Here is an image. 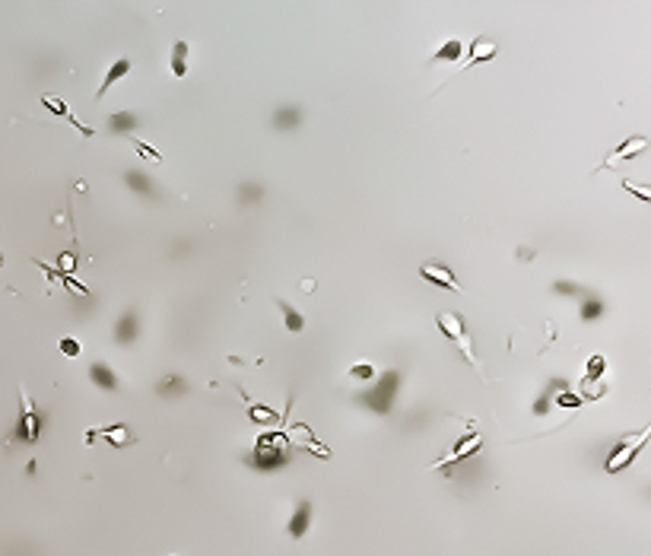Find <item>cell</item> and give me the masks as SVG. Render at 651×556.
Segmentation results:
<instances>
[{
	"label": "cell",
	"mask_w": 651,
	"mask_h": 556,
	"mask_svg": "<svg viewBox=\"0 0 651 556\" xmlns=\"http://www.w3.org/2000/svg\"><path fill=\"white\" fill-rule=\"evenodd\" d=\"M648 439H651V423L645 429H639V432H629V436H623V439H616V445H614V451H610V458H607V473H620V471H626L632 461L639 458V451L648 445Z\"/></svg>",
	"instance_id": "6da1fadb"
},
{
	"label": "cell",
	"mask_w": 651,
	"mask_h": 556,
	"mask_svg": "<svg viewBox=\"0 0 651 556\" xmlns=\"http://www.w3.org/2000/svg\"><path fill=\"white\" fill-rule=\"evenodd\" d=\"M435 324H439V331H442L445 337L455 340L457 350H461V356H464V360L480 372V378H483V369H480L477 356H473V340H471V334H467L464 318L455 315V312H439V315H435Z\"/></svg>",
	"instance_id": "7a4b0ae2"
},
{
	"label": "cell",
	"mask_w": 651,
	"mask_h": 556,
	"mask_svg": "<svg viewBox=\"0 0 651 556\" xmlns=\"http://www.w3.org/2000/svg\"><path fill=\"white\" fill-rule=\"evenodd\" d=\"M648 150V137H642V134H636V137H626V140L616 146L610 156L600 162L598 169H594V175L598 172H604V169H616V166H623V162H629V159H636V156H642V153Z\"/></svg>",
	"instance_id": "3957f363"
},
{
	"label": "cell",
	"mask_w": 651,
	"mask_h": 556,
	"mask_svg": "<svg viewBox=\"0 0 651 556\" xmlns=\"http://www.w3.org/2000/svg\"><path fill=\"white\" fill-rule=\"evenodd\" d=\"M419 280H426L429 286H442V289H448V293H464V286L457 283L455 271L445 267V264H435V261L423 264V267H419Z\"/></svg>",
	"instance_id": "277c9868"
},
{
	"label": "cell",
	"mask_w": 651,
	"mask_h": 556,
	"mask_svg": "<svg viewBox=\"0 0 651 556\" xmlns=\"http://www.w3.org/2000/svg\"><path fill=\"white\" fill-rule=\"evenodd\" d=\"M19 401H23V416H19V439L26 442H38V432H42V423H38L35 404L29 401L26 388H19Z\"/></svg>",
	"instance_id": "5b68a950"
},
{
	"label": "cell",
	"mask_w": 651,
	"mask_h": 556,
	"mask_svg": "<svg viewBox=\"0 0 651 556\" xmlns=\"http://www.w3.org/2000/svg\"><path fill=\"white\" fill-rule=\"evenodd\" d=\"M397 388V372H388L384 378H378V385H375V394H366V401L372 404V410H378V414H384L391 404V394H394Z\"/></svg>",
	"instance_id": "8992f818"
},
{
	"label": "cell",
	"mask_w": 651,
	"mask_h": 556,
	"mask_svg": "<svg viewBox=\"0 0 651 556\" xmlns=\"http://www.w3.org/2000/svg\"><path fill=\"white\" fill-rule=\"evenodd\" d=\"M480 445H483V436H480V432H467V439H461V442H457L455 448H451V455H448V458L435 461L432 467H445V464H455V461H464V458H471V455L480 448Z\"/></svg>",
	"instance_id": "52a82bcc"
},
{
	"label": "cell",
	"mask_w": 651,
	"mask_h": 556,
	"mask_svg": "<svg viewBox=\"0 0 651 556\" xmlns=\"http://www.w3.org/2000/svg\"><path fill=\"white\" fill-rule=\"evenodd\" d=\"M137 334H140V315H137L134 308H128V312L121 315V321L115 324V340H118L121 346H128L137 340Z\"/></svg>",
	"instance_id": "ba28073f"
},
{
	"label": "cell",
	"mask_w": 651,
	"mask_h": 556,
	"mask_svg": "<svg viewBox=\"0 0 651 556\" xmlns=\"http://www.w3.org/2000/svg\"><path fill=\"white\" fill-rule=\"evenodd\" d=\"M496 42H489L487 35H480L471 42V48H467V58L461 60V67H473V64H480V60H493L496 58Z\"/></svg>",
	"instance_id": "9c48e42d"
},
{
	"label": "cell",
	"mask_w": 651,
	"mask_h": 556,
	"mask_svg": "<svg viewBox=\"0 0 651 556\" xmlns=\"http://www.w3.org/2000/svg\"><path fill=\"white\" fill-rule=\"evenodd\" d=\"M308 525H312V503H308V499H302V503L296 505V512H292V519L286 521V531H289V537H296V541H299L302 534L308 531Z\"/></svg>",
	"instance_id": "30bf717a"
},
{
	"label": "cell",
	"mask_w": 651,
	"mask_h": 556,
	"mask_svg": "<svg viewBox=\"0 0 651 556\" xmlns=\"http://www.w3.org/2000/svg\"><path fill=\"white\" fill-rule=\"evenodd\" d=\"M130 67H134V64H130V58H118V60H115L112 70H108V74L102 76V86L96 90V99H105V96H108V90H112V86L118 83L121 76H128V74H130Z\"/></svg>",
	"instance_id": "8fae6325"
},
{
	"label": "cell",
	"mask_w": 651,
	"mask_h": 556,
	"mask_svg": "<svg viewBox=\"0 0 651 556\" xmlns=\"http://www.w3.org/2000/svg\"><path fill=\"white\" fill-rule=\"evenodd\" d=\"M99 432H102L115 448H124V445L134 442V432H130L128 423H115V426H105V429H90V436H99Z\"/></svg>",
	"instance_id": "7c38bea8"
},
{
	"label": "cell",
	"mask_w": 651,
	"mask_h": 556,
	"mask_svg": "<svg viewBox=\"0 0 651 556\" xmlns=\"http://www.w3.org/2000/svg\"><path fill=\"white\" fill-rule=\"evenodd\" d=\"M42 106H45L48 112H54V115H58V118H67L70 124H74V128L80 130L83 137H92V128H86V124H80V121H76L74 115H70V108L64 106V99H58V96H42Z\"/></svg>",
	"instance_id": "4fadbf2b"
},
{
	"label": "cell",
	"mask_w": 651,
	"mask_h": 556,
	"mask_svg": "<svg viewBox=\"0 0 651 556\" xmlns=\"http://www.w3.org/2000/svg\"><path fill=\"white\" fill-rule=\"evenodd\" d=\"M277 308H280V318H283L286 331H289V334H302V331H305V315H302V312H296V308H292L286 299H277Z\"/></svg>",
	"instance_id": "5bb4252c"
},
{
	"label": "cell",
	"mask_w": 651,
	"mask_h": 556,
	"mask_svg": "<svg viewBox=\"0 0 651 556\" xmlns=\"http://www.w3.org/2000/svg\"><path fill=\"white\" fill-rule=\"evenodd\" d=\"M90 378L96 382V388H102V391H118V376H115L105 362H92V366H90Z\"/></svg>",
	"instance_id": "9a60e30c"
},
{
	"label": "cell",
	"mask_w": 651,
	"mask_h": 556,
	"mask_svg": "<svg viewBox=\"0 0 651 556\" xmlns=\"http://www.w3.org/2000/svg\"><path fill=\"white\" fill-rule=\"evenodd\" d=\"M137 124H140V118H137L134 112H118V115H112L108 118V128L115 130V134H134L137 130Z\"/></svg>",
	"instance_id": "2e32d148"
},
{
	"label": "cell",
	"mask_w": 651,
	"mask_h": 556,
	"mask_svg": "<svg viewBox=\"0 0 651 556\" xmlns=\"http://www.w3.org/2000/svg\"><path fill=\"white\" fill-rule=\"evenodd\" d=\"M187 51H191V48H187L185 38H178L172 45V74L175 76H187Z\"/></svg>",
	"instance_id": "e0dca14e"
},
{
	"label": "cell",
	"mask_w": 651,
	"mask_h": 556,
	"mask_svg": "<svg viewBox=\"0 0 651 556\" xmlns=\"http://www.w3.org/2000/svg\"><path fill=\"white\" fill-rule=\"evenodd\" d=\"M432 60H455V64H461V60H464V42H457V38L445 42V45L435 51Z\"/></svg>",
	"instance_id": "ac0fdd59"
},
{
	"label": "cell",
	"mask_w": 651,
	"mask_h": 556,
	"mask_svg": "<svg viewBox=\"0 0 651 556\" xmlns=\"http://www.w3.org/2000/svg\"><path fill=\"white\" fill-rule=\"evenodd\" d=\"M296 124H299V112H296V108H280L277 112V128L280 130H292Z\"/></svg>",
	"instance_id": "d6986e66"
},
{
	"label": "cell",
	"mask_w": 651,
	"mask_h": 556,
	"mask_svg": "<svg viewBox=\"0 0 651 556\" xmlns=\"http://www.w3.org/2000/svg\"><path fill=\"white\" fill-rule=\"evenodd\" d=\"M623 188H626L629 194H636L639 201L651 203V185H639V181H632V178H623Z\"/></svg>",
	"instance_id": "ffe728a7"
},
{
	"label": "cell",
	"mask_w": 651,
	"mask_h": 556,
	"mask_svg": "<svg viewBox=\"0 0 651 556\" xmlns=\"http://www.w3.org/2000/svg\"><path fill=\"white\" fill-rule=\"evenodd\" d=\"M130 140H134V146H137V153H140L143 159H150V162H162V153H156L150 146V143H143V140H137L134 134H130Z\"/></svg>",
	"instance_id": "44dd1931"
},
{
	"label": "cell",
	"mask_w": 651,
	"mask_h": 556,
	"mask_svg": "<svg viewBox=\"0 0 651 556\" xmlns=\"http://www.w3.org/2000/svg\"><path fill=\"white\" fill-rule=\"evenodd\" d=\"M600 312H604V302H600V299H584V305H582V318H584V321L598 318Z\"/></svg>",
	"instance_id": "7402d4cb"
},
{
	"label": "cell",
	"mask_w": 651,
	"mask_h": 556,
	"mask_svg": "<svg viewBox=\"0 0 651 556\" xmlns=\"http://www.w3.org/2000/svg\"><path fill=\"white\" fill-rule=\"evenodd\" d=\"M128 185L130 188H137V191H143V194H153L150 181H146V175L143 172H128Z\"/></svg>",
	"instance_id": "603a6c76"
},
{
	"label": "cell",
	"mask_w": 651,
	"mask_h": 556,
	"mask_svg": "<svg viewBox=\"0 0 651 556\" xmlns=\"http://www.w3.org/2000/svg\"><path fill=\"white\" fill-rule=\"evenodd\" d=\"M245 401H248V398H245ZM248 414H251V420H261V423H273V420H277V416L270 414V410H264L261 404H251V401H248Z\"/></svg>",
	"instance_id": "cb8c5ba5"
},
{
	"label": "cell",
	"mask_w": 651,
	"mask_h": 556,
	"mask_svg": "<svg viewBox=\"0 0 651 556\" xmlns=\"http://www.w3.org/2000/svg\"><path fill=\"white\" fill-rule=\"evenodd\" d=\"M60 353H64V356H70V360H74V356H80V353H83L80 340H74V337H64V340H60Z\"/></svg>",
	"instance_id": "d4e9b609"
},
{
	"label": "cell",
	"mask_w": 651,
	"mask_h": 556,
	"mask_svg": "<svg viewBox=\"0 0 651 556\" xmlns=\"http://www.w3.org/2000/svg\"><path fill=\"white\" fill-rule=\"evenodd\" d=\"M372 376H375V372H372V366H369V362H360V366L350 369V378H362V382H369Z\"/></svg>",
	"instance_id": "484cf974"
},
{
	"label": "cell",
	"mask_w": 651,
	"mask_h": 556,
	"mask_svg": "<svg viewBox=\"0 0 651 556\" xmlns=\"http://www.w3.org/2000/svg\"><path fill=\"white\" fill-rule=\"evenodd\" d=\"M553 293H559V296H578L582 293V286H575V283H553Z\"/></svg>",
	"instance_id": "4316f807"
},
{
	"label": "cell",
	"mask_w": 651,
	"mask_h": 556,
	"mask_svg": "<svg viewBox=\"0 0 651 556\" xmlns=\"http://www.w3.org/2000/svg\"><path fill=\"white\" fill-rule=\"evenodd\" d=\"M604 366H607V362H604V356H600V353H594V360L588 362V378H598L600 372H604Z\"/></svg>",
	"instance_id": "83f0119b"
},
{
	"label": "cell",
	"mask_w": 651,
	"mask_h": 556,
	"mask_svg": "<svg viewBox=\"0 0 651 556\" xmlns=\"http://www.w3.org/2000/svg\"><path fill=\"white\" fill-rule=\"evenodd\" d=\"M74 264H76V258L70 255V251H67V255H64V258H60V267L67 271V277H70V271H74Z\"/></svg>",
	"instance_id": "f1b7e54d"
},
{
	"label": "cell",
	"mask_w": 651,
	"mask_h": 556,
	"mask_svg": "<svg viewBox=\"0 0 651 556\" xmlns=\"http://www.w3.org/2000/svg\"><path fill=\"white\" fill-rule=\"evenodd\" d=\"M0 264H3V261H0Z\"/></svg>",
	"instance_id": "f546056e"
}]
</instances>
